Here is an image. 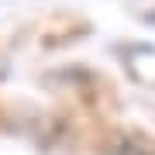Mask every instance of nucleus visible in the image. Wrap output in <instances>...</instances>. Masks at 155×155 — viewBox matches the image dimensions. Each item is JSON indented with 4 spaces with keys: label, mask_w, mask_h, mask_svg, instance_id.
I'll return each instance as SVG.
<instances>
[{
    "label": "nucleus",
    "mask_w": 155,
    "mask_h": 155,
    "mask_svg": "<svg viewBox=\"0 0 155 155\" xmlns=\"http://www.w3.org/2000/svg\"><path fill=\"white\" fill-rule=\"evenodd\" d=\"M110 155H155V141H145V138H127L121 141Z\"/></svg>",
    "instance_id": "1"
}]
</instances>
